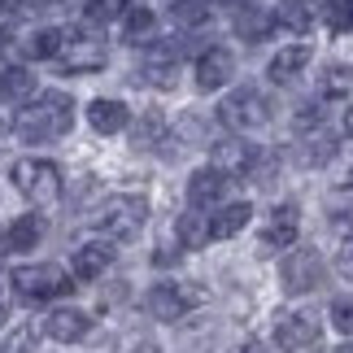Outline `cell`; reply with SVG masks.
I'll use <instances>...</instances> for the list:
<instances>
[{"label":"cell","mask_w":353,"mask_h":353,"mask_svg":"<svg viewBox=\"0 0 353 353\" xmlns=\"http://www.w3.org/2000/svg\"><path fill=\"white\" fill-rule=\"evenodd\" d=\"M227 188H232V174H223L214 166L192 170V174H188V210H201V214H205L210 205L219 210L227 201Z\"/></svg>","instance_id":"cell-14"},{"label":"cell","mask_w":353,"mask_h":353,"mask_svg":"<svg viewBox=\"0 0 353 353\" xmlns=\"http://www.w3.org/2000/svg\"><path fill=\"white\" fill-rule=\"evenodd\" d=\"M327 31H353V0H327Z\"/></svg>","instance_id":"cell-34"},{"label":"cell","mask_w":353,"mask_h":353,"mask_svg":"<svg viewBox=\"0 0 353 353\" xmlns=\"http://www.w3.org/2000/svg\"><path fill=\"white\" fill-rule=\"evenodd\" d=\"M349 188H353V170H349Z\"/></svg>","instance_id":"cell-42"},{"label":"cell","mask_w":353,"mask_h":353,"mask_svg":"<svg viewBox=\"0 0 353 353\" xmlns=\"http://www.w3.org/2000/svg\"><path fill=\"white\" fill-rule=\"evenodd\" d=\"M275 118V105L266 101V92L262 88H253V83H244V88H232L227 97L219 101V122L223 127H232L236 135L240 131H257V127H266V122Z\"/></svg>","instance_id":"cell-5"},{"label":"cell","mask_w":353,"mask_h":353,"mask_svg":"<svg viewBox=\"0 0 353 353\" xmlns=\"http://www.w3.org/2000/svg\"><path fill=\"white\" fill-rule=\"evenodd\" d=\"M232 26L244 44H262V39L275 31V18H270V9H257V5H240L232 13Z\"/></svg>","instance_id":"cell-23"},{"label":"cell","mask_w":353,"mask_h":353,"mask_svg":"<svg viewBox=\"0 0 353 353\" xmlns=\"http://www.w3.org/2000/svg\"><path fill=\"white\" fill-rule=\"evenodd\" d=\"M236 353H266V345H262V341H244Z\"/></svg>","instance_id":"cell-38"},{"label":"cell","mask_w":353,"mask_h":353,"mask_svg":"<svg viewBox=\"0 0 353 353\" xmlns=\"http://www.w3.org/2000/svg\"><path fill=\"white\" fill-rule=\"evenodd\" d=\"M0 232H5V253H31V249H39L48 223H44V214L31 210V214H18L13 223H5Z\"/></svg>","instance_id":"cell-20"},{"label":"cell","mask_w":353,"mask_h":353,"mask_svg":"<svg viewBox=\"0 0 353 353\" xmlns=\"http://www.w3.org/2000/svg\"><path fill=\"white\" fill-rule=\"evenodd\" d=\"M249 223H253V205H249V201H223V205L210 214V240H232Z\"/></svg>","instance_id":"cell-21"},{"label":"cell","mask_w":353,"mask_h":353,"mask_svg":"<svg viewBox=\"0 0 353 353\" xmlns=\"http://www.w3.org/2000/svg\"><path fill=\"white\" fill-rule=\"evenodd\" d=\"M74 275L61 270L57 262H26V266H13L9 270V292L26 305H48V301H61V296L74 292Z\"/></svg>","instance_id":"cell-2"},{"label":"cell","mask_w":353,"mask_h":353,"mask_svg":"<svg viewBox=\"0 0 353 353\" xmlns=\"http://www.w3.org/2000/svg\"><path fill=\"white\" fill-rule=\"evenodd\" d=\"M301 153H305V166H327L336 157V135L332 131H314V135H301Z\"/></svg>","instance_id":"cell-28"},{"label":"cell","mask_w":353,"mask_h":353,"mask_svg":"<svg viewBox=\"0 0 353 353\" xmlns=\"http://www.w3.org/2000/svg\"><path fill=\"white\" fill-rule=\"evenodd\" d=\"M5 288H9V279L0 283V327H5V323H9V296H5Z\"/></svg>","instance_id":"cell-37"},{"label":"cell","mask_w":353,"mask_h":353,"mask_svg":"<svg viewBox=\"0 0 353 353\" xmlns=\"http://www.w3.org/2000/svg\"><path fill=\"white\" fill-rule=\"evenodd\" d=\"M131 9V0H83V18L88 26H105V22H122V13Z\"/></svg>","instance_id":"cell-29"},{"label":"cell","mask_w":353,"mask_h":353,"mask_svg":"<svg viewBox=\"0 0 353 353\" xmlns=\"http://www.w3.org/2000/svg\"><path fill=\"white\" fill-rule=\"evenodd\" d=\"M65 44H70V26L48 22V26H35V31L22 39V52H26V61H57L65 52Z\"/></svg>","instance_id":"cell-19"},{"label":"cell","mask_w":353,"mask_h":353,"mask_svg":"<svg viewBox=\"0 0 353 353\" xmlns=\"http://www.w3.org/2000/svg\"><path fill=\"white\" fill-rule=\"evenodd\" d=\"M35 341H39L35 323H22V327H9V336L0 341V353H35Z\"/></svg>","instance_id":"cell-31"},{"label":"cell","mask_w":353,"mask_h":353,"mask_svg":"<svg viewBox=\"0 0 353 353\" xmlns=\"http://www.w3.org/2000/svg\"><path fill=\"white\" fill-rule=\"evenodd\" d=\"M148 223V196L140 192H118L92 214V232L101 240H135Z\"/></svg>","instance_id":"cell-3"},{"label":"cell","mask_w":353,"mask_h":353,"mask_svg":"<svg viewBox=\"0 0 353 353\" xmlns=\"http://www.w3.org/2000/svg\"><path fill=\"white\" fill-rule=\"evenodd\" d=\"M332 327L353 341V296H345V301H336V305H332Z\"/></svg>","instance_id":"cell-35"},{"label":"cell","mask_w":353,"mask_h":353,"mask_svg":"<svg viewBox=\"0 0 353 353\" xmlns=\"http://www.w3.org/2000/svg\"><path fill=\"white\" fill-rule=\"evenodd\" d=\"M122 35L131 39V44H148L153 39V31H157V13L148 9V5H131L127 13H122Z\"/></svg>","instance_id":"cell-26"},{"label":"cell","mask_w":353,"mask_h":353,"mask_svg":"<svg viewBox=\"0 0 353 353\" xmlns=\"http://www.w3.org/2000/svg\"><path fill=\"white\" fill-rule=\"evenodd\" d=\"M196 305H201V288H192V283H183V279H161L144 292V310L157 323H179V319L192 314Z\"/></svg>","instance_id":"cell-6"},{"label":"cell","mask_w":353,"mask_h":353,"mask_svg":"<svg viewBox=\"0 0 353 353\" xmlns=\"http://www.w3.org/2000/svg\"><path fill=\"white\" fill-rule=\"evenodd\" d=\"M279 26H288V31H305L310 22H314V13H310V5L305 0H288V5L279 9V18H275Z\"/></svg>","instance_id":"cell-32"},{"label":"cell","mask_w":353,"mask_h":353,"mask_svg":"<svg viewBox=\"0 0 353 353\" xmlns=\"http://www.w3.org/2000/svg\"><path fill=\"white\" fill-rule=\"evenodd\" d=\"M336 266H341V275L353 279V232H349V240L341 244V262H336Z\"/></svg>","instance_id":"cell-36"},{"label":"cell","mask_w":353,"mask_h":353,"mask_svg":"<svg viewBox=\"0 0 353 353\" xmlns=\"http://www.w3.org/2000/svg\"><path fill=\"white\" fill-rule=\"evenodd\" d=\"M179 26H205L210 22V0H174L170 5Z\"/></svg>","instance_id":"cell-30"},{"label":"cell","mask_w":353,"mask_h":353,"mask_svg":"<svg viewBox=\"0 0 353 353\" xmlns=\"http://www.w3.org/2000/svg\"><path fill=\"white\" fill-rule=\"evenodd\" d=\"M44 336L52 345H83L92 336V314H83L79 305H52L44 314Z\"/></svg>","instance_id":"cell-12"},{"label":"cell","mask_w":353,"mask_h":353,"mask_svg":"<svg viewBox=\"0 0 353 353\" xmlns=\"http://www.w3.org/2000/svg\"><path fill=\"white\" fill-rule=\"evenodd\" d=\"M341 131H345V135H353V105H349L345 118H341Z\"/></svg>","instance_id":"cell-39"},{"label":"cell","mask_w":353,"mask_h":353,"mask_svg":"<svg viewBox=\"0 0 353 353\" xmlns=\"http://www.w3.org/2000/svg\"><path fill=\"white\" fill-rule=\"evenodd\" d=\"M205 240H210V219H205L201 210H183L179 219H174V244H179L183 253L201 249Z\"/></svg>","instance_id":"cell-24"},{"label":"cell","mask_w":353,"mask_h":353,"mask_svg":"<svg viewBox=\"0 0 353 353\" xmlns=\"http://www.w3.org/2000/svg\"><path fill=\"white\" fill-rule=\"evenodd\" d=\"M52 65H57V74H65V79L101 74L105 65H110V52H105V44L88 31V26H70V44H65V52Z\"/></svg>","instance_id":"cell-8"},{"label":"cell","mask_w":353,"mask_h":353,"mask_svg":"<svg viewBox=\"0 0 353 353\" xmlns=\"http://www.w3.org/2000/svg\"><path fill=\"white\" fill-rule=\"evenodd\" d=\"M114 257H118V249H114V240H83L79 249L70 253V275L79 279V283H92V279H101L105 270L114 266Z\"/></svg>","instance_id":"cell-15"},{"label":"cell","mask_w":353,"mask_h":353,"mask_svg":"<svg viewBox=\"0 0 353 353\" xmlns=\"http://www.w3.org/2000/svg\"><path fill=\"white\" fill-rule=\"evenodd\" d=\"M323 336V323L310 305H292L283 310L275 319V327H270V341H275L279 353H301V349H314Z\"/></svg>","instance_id":"cell-7"},{"label":"cell","mask_w":353,"mask_h":353,"mask_svg":"<svg viewBox=\"0 0 353 353\" xmlns=\"http://www.w3.org/2000/svg\"><path fill=\"white\" fill-rule=\"evenodd\" d=\"M70 127H74V97L70 92H35L18 110V118H13V135L31 148L65 140Z\"/></svg>","instance_id":"cell-1"},{"label":"cell","mask_w":353,"mask_h":353,"mask_svg":"<svg viewBox=\"0 0 353 353\" xmlns=\"http://www.w3.org/2000/svg\"><path fill=\"white\" fill-rule=\"evenodd\" d=\"M39 92L31 65H0V105H26Z\"/></svg>","instance_id":"cell-22"},{"label":"cell","mask_w":353,"mask_h":353,"mask_svg":"<svg viewBox=\"0 0 353 353\" xmlns=\"http://www.w3.org/2000/svg\"><path fill=\"white\" fill-rule=\"evenodd\" d=\"M257 157H262V153H257L244 135H223V140L210 144V166L223 170V174H253Z\"/></svg>","instance_id":"cell-13"},{"label":"cell","mask_w":353,"mask_h":353,"mask_svg":"<svg viewBox=\"0 0 353 353\" xmlns=\"http://www.w3.org/2000/svg\"><path fill=\"white\" fill-rule=\"evenodd\" d=\"M236 79V52L223 44H210L201 57L192 61V88L196 92H219Z\"/></svg>","instance_id":"cell-11"},{"label":"cell","mask_w":353,"mask_h":353,"mask_svg":"<svg viewBox=\"0 0 353 353\" xmlns=\"http://www.w3.org/2000/svg\"><path fill=\"white\" fill-rule=\"evenodd\" d=\"M9 183H13V192L22 201H31V205H52L65 188L61 166L48 161V157H18L9 166Z\"/></svg>","instance_id":"cell-4"},{"label":"cell","mask_w":353,"mask_h":353,"mask_svg":"<svg viewBox=\"0 0 353 353\" xmlns=\"http://www.w3.org/2000/svg\"><path fill=\"white\" fill-rule=\"evenodd\" d=\"M310 57H314V48H310L305 39L283 44V48H275V57L266 61V79H270V83H296V79H301V70L310 65Z\"/></svg>","instance_id":"cell-18"},{"label":"cell","mask_w":353,"mask_h":353,"mask_svg":"<svg viewBox=\"0 0 353 353\" xmlns=\"http://www.w3.org/2000/svg\"><path fill=\"white\" fill-rule=\"evenodd\" d=\"M296 240H301V210H296L292 201H283V205H275V214H270L266 227H262V249L279 253V249H292Z\"/></svg>","instance_id":"cell-17"},{"label":"cell","mask_w":353,"mask_h":353,"mask_svg":"<svg viewBox=\"0 0 353 353\" xmlns=\"http://www.w3.org/2000/svg\"><path fill=\"white\" fill-rule=\"evenodd\" d=\"M83 118H88V127L97 131V135H122L131 127V105L127 101H118V97H92L83 105Z\"/></svg>","instance_id":"cell-16"},{"label":"cell","mask_w":353,"mask_h":353,"mask_svg":"<svg viewBox=\"0 0 353 353\" xmlns=\"http://www.w3.org/2000/svg\"><path fill=\"white\" fill-rule=\"evenodd\" d=\"M135 353H157V349H153V345H140V349H135Z\"/></svg>","instance_id":"cell-41"},{"label":"cell","mask_w":353,"mask_h":353,"mask_svg":"<svg viewBox=\"0 0 353 353\" xmlns=\"http://www.w3.org/2000/svg\"><path fill=\"white\" fill-rule=\"evenodd\" d=\"M332 353H353V341H349V345H341V349H332Z\"/></svg>","instance_id":"cell-40"},{"label":"cell","mask_w":353,"mask_h":353,"mask_svg":"<svg viewBox=\"0 0 353 353\" xmlns=\"http://www.w3.org/2000/svg\"><path fill=\"white\" fill-rule=\"evenodd\" d=\"M279 283L288 296H305V292H319L327 283V262L314 253V249H292L279 266Z\"/></svg>","instance_id":"cell-9"},{"label":"cell","mask_w":353,"mask_h":353,"mask_svg":"<svg viewBox=\"0 0 353 353\" xmlns=\"http://www.w3.org/2000/svg\"><path fill=\"white\" fill-rule=\"evenodd\" d=\"M353 92V65L349 61H327L319 70V97L323 101H345Z\"/></svg>","instance_id":"cell-25"},{"label":"cell","mask_w":353,"mask_h":353,"mask_svg":"<svg viewBox=\"0 0 353 353\" xmlns=\"http://www.w3.org/2000/svg\"><path fill=\"white\" fill-rule=\"evenodd\" d=\"M179 74H183L179 44H148L144 48V61H140V83L144 88L170 92V88H179Z\"/></svg>","instance_id":"cell-10"},{"label":"cell","mask_w":353,"mask_h":353,"mask_svg":"<svg viewBox=\"0 0 353 353\" xmlns=\"http://www.w3.org/2000/svg\"><path fill=\"white\" fill-rule=\"evenodd\" d=\"M131 140H135V148H153V144H161V135H166V118H161L157 110H148V114H140V118H131Z\"/></svg>","instance_id":"cell-27"},{"label":"cell","mask_w":353,"mask_h":353,"mask_svg":"<svg viewBox=\"0 0 353 353\" xmlns=\"http://www.w3.org/2000/svg\"><path fill=\"white\" fill-rule=\"evenodd\" d=\"M292 127H296V135H314V131H323V101L301 105V110H296V118H292Z\"/></svg>","instance_id":"cell-33"}]
</instances>
